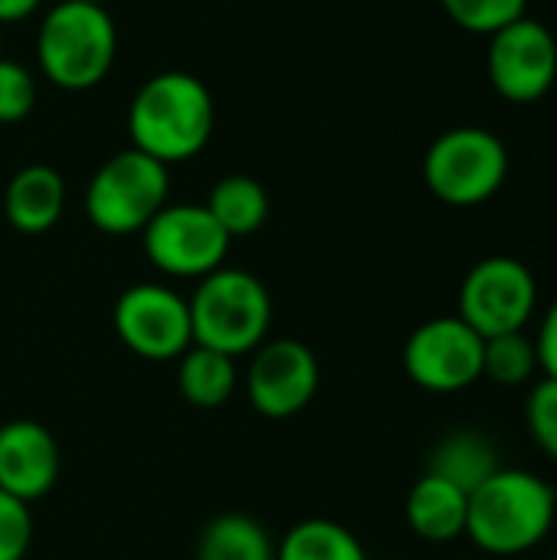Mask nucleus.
Returning a JSON list of instances; mask_svg holds the SVG:
<instances>
[{
	"label": "nucleus",
	"mask_w": 557,
	"mask_h": 560,
	"mask_svg": "<svg viewBox=\"0 0 557 560\" xmlns=\"http://www.w3.org/2000/svg\"><path fill=\"white\" fill-rule=\"evenodd\" d=\"M535 351H538V368L542 377H555L557 381V299L548 305L538 335H535Z\"/></svg>",
	"instance_id": "a878e982"
},
{
	"label": "nucleus",
	"mask_w": 557,
	"mask_h": 560,
	"mask_svg": "<svg viewBox=\"0 0 557 560\" xmlns=\"http://www.w3.org/2000/svg\"><path fill=\"white\" fill-rule=\"evenodd\" d=\"M525 427L532 443L557 463V381L538 377L525 400Z\"/></svg>",
	"instance_id": "5701e85b"
},
{
	"label": "nucleus",
	"mask_w": 557,
	"mask_h": 560,
	"mask_svg": "<svg viewBox=\"0 0 557 560\" xmlns=\"http://www.w3.org/2000/svg\"><path fill=\"white\" fill-rule=\"evenodd\" d=\"M548 560H557V555H555V558H548Z\"/></svg>",
	"instance_id": "c85d7f7f"
},
{
	"label": "nucleus",
	"mask_w": 557,
	"mask_h": 560,
	"mask_svg": "<svg viewBox=\"0 0 557 560\" xmlns=\"http://www.w3.org/2000/svg\"><path fill=\"white\" fill-rule=\"evenodd\" d=\"M118 49V33L105 7L59 0L39 23L36 33V62L39 72L66 89L85 92L98 85Z\"/></svg>",
	"instance_id": "20e7f679"
},
{
	"label": "nucleus",
	"mask_w": 557,
	"mask_h": 560,
	"mask_svg": "<svg viewBox=\"0 0 557 560\" xmlns=\"http://www.w3.org/2000/svg\"><path fill=\"white\" fill-rule=\"evenodd\" d=\"M318 384L322 368L315 351L292 338L263 341L250 354V368L243 377L250 407L269 420H289L302 413L315 400Z\"/></svg>",
	"instance_id": "9b49d317"
},
{
	"label": "nucleus",
	"mask_w": 557,
	"mask_h": 560,
	"mask_svg": "<svg viewBox=\"0 0 557 560\" xmlns=\"http://www.w3.org/2000/svg\"><path fill=\"white\" fill-rule=\"evenodd\" d=\"M72 3H95V7H105V0H72Z\"/></svg>",
	"instance_id": "cd10ccee"
},
{
	"label": "nucleus",
	"mask_w": 557,
	"mask_h": 560,
	"mask_svg": "<svg viewBox=\"0 0 557 560\" xmlns=\"http://www.w3.org/2000/svg\"><path fill=\"white\" fill-rule=\"evenodd\" d=\"M538 374H542V368H538L535 338H529L525 331L486 338L483 377H489L499 387H525Z\"/></svg>",
	"instance_id": "412c9836"
},
{
	"label": "nucleus",
	"mask_w": 557,
	"mask_h": 560,
	"mask_svg": "<svg viewBox=\"0 0 557 560\" xmlns=\"http://www.w3.org/2000/svg\"><path fill=\"white\" fill-rule=\"evenodd\" d=\"M59 443L36 420H10L0 427V492L33 505L59 482Z\"/></svg>",
	"instance_id": "ddd939ff"
},
{
	"label": "nucleus",
	"mask_w": 557,
	"mask_h": 560,
	"mask_svg": "<svg viewBox=\"0 0 557 560\" xmlns=\"http://www.w3.org/2000/svg\"><path fill=\"white\" fill-rule=\"evenodd\" d=\"M486 66H489L492 89L506 102L515 105L538 102L542 95H548L557 79L555 33L542 20H532L525 13L515 23L492 33Z\"/></svg>",
	"instance_id": "f8f14e48"
},
{
	"label": "nucleus",
	"mask_w": 557,
	"mask_h": 560,
	"mask_svg": "<svg viewBox=\"0 0 557 560\" xmlns=\"http://www.w3.org/2000/svg\"><path fill=\"white\" fill-rule=\"evenodd\" d=\"M194 345L246 358L263 341H269L272 328V295L266 282L246 269L220 266L217 272L204 276L187 299Z\"/></svg>",
	"instance_id": "7ed1b4c3"
},
{
	"label": "nucleus",
	"mask_w": 557,
	"mask_h": 560,
	"mask_svg": "<svg viewBox=\"0 0 557 560\" xmlns=\"http://www.w3.org/2000/svg\"><path fill=\"white\" fill-rule=\"evenodd\" d=\"M118 341L144 361H177L194 345L187 299L161 282L128 285L112 312Z\"/></svg>",
	"instance_id": "1a4fd4ad"
},
{
	"label": "nucleus",
	"mask_w": 557,
	"mask_h": 560,
	"mask_svg": "<svg viewBox=\"0 0 557 560\" xmlns=\"http://www.w3.org/2000/svg\"><path fill=\"white\" fill-rule=\"evenodd\" d=\"M167 164L138 148H125L92 174L85 187V217L108 236H131L141 233L167 203Z\"/></svg>",
	"instance_id": "39448f33"
},
{
	"label": "nucleus",
	"mask_w": 557,
	"mask_h": 560,
	"mask_svg": "<svg viewBox=\"0 0 557 560\" xmlns=\"http://www.w3.org/2000/svg\"><path fill=\"white\" fill-rule=\"evenodd\" d=\"M506 174V144L479 125H460L443 131L423 154V180L430 194L450 207L486 203L499 194Z\"/></svg>",
	"instance_id": "423d86ee"
},
{
	"label": "nucleus",
	"mask_w": 557,
	"mask_h": 560,
	"mask_svg": "<svg viewBox=\"0 0 557 560\" xmlns=\"http://www.w3.org/2000/svg\"><path fill=\"white\" fill-rule=\"evenodd\" d=\"M204 207L223 226V233L230 240H236V236H253L266 223V217H269V194L250 174H227V177H220L210 187Z\"/></svg>",
	"instance_id": "a211bd4d"
},
{
	"label": "nucleus",
	"mask_w": 557,
	"mask_h": 560,
	"mask_svg": "<svg viewBox=\"0 0 557 560\" xmlns=\"http://www.w3.org/2000/svg\"><path fill=\"white\" fill-rule=\"evenodd\" d=\"M502 466L496 446L476 430H456L443 436L430 453V466H427V472L460 486L463 492H476Z\"/></svg>",
	"instance_id": "f3484780"
},
{
	"label": "nucleus",
	"mask_w": 557,
	"mask_h": 560,
	"mask_svg": "<svg viewBox=\"0 0 557 560\" xmlns=\"http://www.w3.org/2000/svg\"><path fill=\"white\" fill-rule=\"evenodd\" d=\"M148 262L171 279H204L230 253V236L204 203H164L141 230Z\"/></svg>",
	"instance_id": "0eeeda50"
},
{
	"label": "nucleus",
	"mask_w": 557,
	"mask_h": 560,
	"mask_svg": "<svg viewBox=\"0 0 557 560\" xmlns=\"http://www.w3.org/2000/svg\"><path fill=\"white\" fill-rule=\"evenodd\" d=\"M486 338L460 315H440L414 328L404 345L407 377L430 394H460L483 381Z\"/></svg>",
	"instance_id": "9d476101"
},
{
	"label": "nucleus",
	"mask_w": 557,
	"mask_h": 560,
	"mask_svg": "<svg viewBox=\"0 0 557 560\" xmlns=\"http://www.w3.org/2000/svg\"><path fill=\"white\" fill-rule=\"evenodd\" d=\"M39 7V0H0V23H16L30 16Z\"/></svg>",
	"instance_id": "bb28decb"
},
{
	"label": "nucleus",
	"mask_w": 557,
	"mask_h": 560,
	"mask_svg": "<svg viewBox=\"0 0 557 560\" xmlns=\"http://www.w3.org/2000/svg\"><path fill=\"white\" fill-rule=\"evenodd\" d=\"M66 210V180L49 164L20 167L3 190V217L20 233H46Z\"/></svg>",
	"instance_id": "4468645a"
},
{
	"label": "nucleus",
	"mask_w": 557,
	"mask_h": 560,
	"mask_svg": "<svg viewBox=\"0 0 557 560\" xmlns=\"http://www.w3.org/2000/svg\"><path fill=\"white\" fill-rule=\"evenodd\" d=\"M197 560H276V541L256 518L227 512L204 528Z\"/></svg>",
	"instance_id": "6ab92c4d"
},
{
	"label": "nucleus",
	"mask_w": 557,
	"mask_h": 560,
	"mask_svg": "<svg viewBox=\"0 0 557 560\" xmlns=\"http://www.w3.org/2000/svg\"><path fill=\"white\" fill-rule=\"evenodd\" d=\"M555 489L529 469H499L469 492L466 538L489 558L535 551L555 528Z\"/></svg>",
	"instance_id": "f257e3e1"
},
{
	"label": "nucleus",
	"mask_w": 557,
	"mask_h": 560,
	"mask_svg": "<svg viewBox=\"0 0 557 560\" xmlns=\"http://www.w3.org/2000/svg\"><path fill=\"white\" fill-rule=\"evenodd\" d=\"M36 82L30 69L16 59L0 56V125H13L33 112Z\"/></svg>",
	"instance_id": "b1692460"
},
{
	"label": "nucleus",
	"mask_w": 557,
	"mask_h": 560,
	"mask_svg": "<svg viewBox=\"0 0 557 560\" xmlns=\"http://www.w3.org/2000/svg\"><path fill=\"white\" fill-rule=\"evenodd\" d=\"M33 545L30 505L0 492V560H23Z\"/></svg>",
	"instance_id": "393cba45"
},
{
	"label": "nucleus",
	"mask_w": 557,
	"mask_h": 560,
	"mask_svg": "<svg viewBox=\"0 0 557 560\" xmlns=\"http://www.w3.org/2000/svg\"><path fill=\"white\" fill-rule=\"evenodd\" d=\"M276 560H368L358 535L332 518H305L276 541Z\"/></svg>",
	"instance_id": "aec40b11"
},
{
	"label": "nucleus",
	"mask_w": 557,
	"mask_h": 560,
	"mask_svg": "<svg viewBox=\"0 0 557 560\" xmlns=\"http://www.w3.org/2000/svg\"><path fill=\"white\" fill-rule=\"evenodd\" d=\"M213 95L190 72L151 75L128 105L131 148L161 164L197 158L213 135Z\"/></svg>",
	"instance_id": "f03ea898"
},
{
	"label": "nucleus",
	"mask_w": 557,
	"mask_h": 560,
	"mask_svg": "<svg viewBox=\"0 0 557 560\" xmlns=\"http://www.w3.org/2000/svg\"><path fill=\"white\" fill-rule=\"evenodd\" d=\"M240 387V368L236 358L190 345L177 358V390L181 397L197 410H217L230 404V397Z\"/></svg>",
	"instance_id": "dca6fc26"
},
{
	"label": "nucleus",
	"mask_w": 557,
	"mask_h": 560,
	"mask_svg": "<svg viewBox=\"0 0 557 560\" xmlns=\"http://www.w3.org/2000/svg\"><path fill=\"white\" fill-rule=\"evenodd\" d=\"M538 308V282L515 256L476 262L460 285V318L483 338L525 331Z\"/></svg>",
	"instance_id": "6e6552de"
},
{
	"label": "nucleus",
	"mask_w": 557,
	"mask_h": 560,
	"mask_svg": "<svg viewBox=\"0 0 557 560\" xmlns=\"http://www.w3.org/2000/svg\"><path fill=\"white\" fill-rule=\"evenodd\" d=\"M407 525L420 541L430 545H453L466 535V518H469V492L460 486L423 472L410 495H407Z\"/></svg>",
	"instance_id": "2eb2a0df"
},
{
	"label": "nucleus",
	"mask_w": 557,
	"mask_h": 560,
	"mask_svg": "<svg viewBox=\"0 0 557 560\" xmlns=\"http://www.w3.org/2000/svg\"><path fill=\"white\" fill-rule=\"evenodd\" d=\"M440 3L456 26L479 33V36L499 33L502 26L525 16V7H529V0H440Z\"/></svg>",
	"instance_id": "4be33fe9"
}]
</instances>
